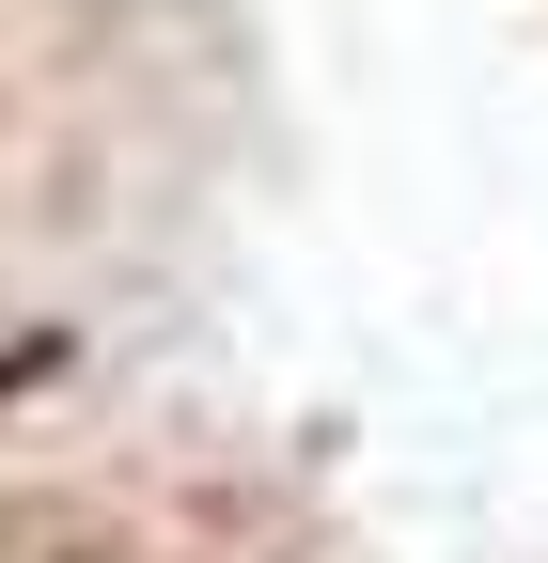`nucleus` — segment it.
Segmentation results:
<instances>
[{
  "mask_svg": "<svg viewBox=\"0 0 548 563\" xmlns=\"http://www.w3.org/2000/svg\"><path fill=\"white\" fill-rule=\"evenodd\" d=\"M63 563H125V548H63Z\"/></svg>",
  "mask_w": 548,
  "mask_h": 563,
  "instance_id": "obj_1",
  "label": "nucleus"
}]
</instances>
